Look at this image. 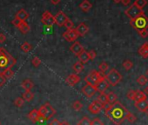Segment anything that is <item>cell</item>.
<instances>
[{"instance_id": "cell-2", "label": "cell", "mask_w": 148, "mask_h": 125, "mask_svg": "<svg viewBox=\"0 0 148 125\" xmlns=\"http://www.w3.org/2000/svg\"><path fill=\"white\" fill-rule=\"evenodd\" d=\"M17 62V60L3 47H0V72L12 69Z\"/></svg>"}, {"instance_id": "cell-42", "label": "cell", "mask_w": 148, "mask_h": 125, "mask_svg": "<svg viewBox=\"0 0 148 125\" xmlns=\"http://www.w3.org/2000/svg\"><path fill=\"white\" fill-rule=\"evenodd\" d=\"M135 94H136V90H129V92L127 93L128 99H130L132 101H134V99H135Z\"/></svg>"}, {"instance_id": "cell-43", "label": "cell", "mask_w": 148, "mask_h": 125, "mask_svg": "<svg viewBox=\"0 0 148 125\" xmlns=\"http://www.w3.org/2000/svg\"><path fill=\"white\" fill-rule=\"evenodd\" d=\"M6 77L4 76V74L2 72H0V87H2L6 83Z\"/></svg>"}, {"instance_id": "cell-46", "label": "cell", "mask_w": 148, "mask_h": 125, "mask_svg": "<svg viewBox=\"0 0 148 125\" xmlns=\"http://www.w3.org/2000/svg\"><path fill=\"white\" fill-rule=\"evenodd\" d=\"M92 125H104V122L99 118H94L92 121Z\"/></svg>"}, {"instance_id": "cell-29", "label": "cell", "mask_w": 148, "mask_h": 125, "mask_svg": "<svg viewBox=\"0 0 148 125\" xmlns=\"http://www.w3.org/2000/svg\"><path fill=\"white\" fill-rule=\"evenodd\" d=\"M34 97V94L30 90V91H25L24 94H23V98L25 101L26 102H31Z\"/></svg>"}, {"instance_id": "cell-15", "label": "cell", "mask_w": 148, "mask_h": 125, "mask_svg": "<svg viewBox=\"0 0 148 125\" xmlns=\"http://www.w3.org/2000/svg\"><path fill=\"white\" fill-rule=\"evenodd\" d=\"M70 50H71V51L73 54L79 56L84 50V48H83V46L81 45L80 43H79V42H74V43L70 47Z\"/></svg>"}, {"instance_id": "cell-52", "label": "cell", "mask_w": 148, "mask_h": 125, "mask_svg": "<svg viewBox=\"0 0 148 125\" xmlns=\"http://www.w3.org/2000/svg\"><path fill=\"white\" fill-rule=\"evenodd\" d=\"M144 93L146 95V96H148V86H146V87H145V89H144Z\"/></svg>"}, {"instance_id": "cell-49", "label": "cell", "mask_w": 148, "mask_h": 125, "mask_svg": "<svg viewBox=\"0 0 148 125\" xmlns=\"http://www.w3.org/2000/svg\"><path fill=\"white\" fill-rule=\"evenodd\" d=\"M61 124V122L58 121V120H57V119H53L50 123H49V125H60Z\"/></svg>"}, {"instance_id": "cell-22", "label": "cell", "mask_w": 148, "mask_h": 125, "mask_svg": "<svg viewBox=\"0 0 148 125\" xmlns=\"http://www.w3.org/2000/svg\"><path fill=\"white\" fill-rule=\"evenodd\" d=\"M92 5L88 1V0H84V1L79 5V8L85 12H89L92 9Z\"/></svg>"}, {"instance_id": "cell-8", "label": "cell", "mask_w": 148, "mask_h": 125, "mask_svg": "<svg viewBox=\"0 0 148 125\" xmlns=\"http://www.w3.org/2000/svg\"><path fill=\"white\" fill-rule=\"evenodd\" d=\"M42 23L47 26V27H52V25L55 24V18L54 17L51 15V13L48 11H45L43 15H42V18H41Z\"/></svg>"}, {"instance_id": "cell-40", "label": "cell", "mask_w": 148, "mask_h": 125, "mask_svg": "<svg viewBox=\"0 0 148 125\" xmlns=\"http://www.w3.org/2000/svg\"><path fill=\"white\" fill-rule=\"evenodd\" d=\"M64 27H65L67 30L74 29V24H73V22H72L71 19L68 18V20L66 21V23H65V24H64Z\"/></svg>"}, {"instance_id": "cell-36", "label": "cell", "mask_w": 148, "mask_h": 125, "mask_svg": "<svg viewBox=\"0 0 148 125\" xmlns=\"http://www.w3.org/2000/svg\"><path fill=\"white\" fill-rule=\"evenodd\" d=\"M24 104H25V100H24L23 97H18V98H16L15 101H14V105H15L16 107H18V108L23 107Z\"/></svg>"}, {"instance_id": "cell-54", "label": "cell", "mask_w": 148, "mask_h": 125, "mask_svg": "<svg viewBox=\"0 0 148 125\" xmlns=\"http://www.w3.org/2000/svg\"><path fill=\"white\" fill-rule=\"evenodd\" d=\"M121 1H122V0H113V2L116 3V4H119V3H120Z\"/></svg>"}, {"instance_id": "cell-41", "label": "cell", "mask_w": 148, "mask_h": 125, "mask_svg": "<svg viewBox=\"0 0 148 125\" xmlns=\"http://www.w3.org/2000/svg\"><path fill=\"white\" fill-rule=\"evenodd\" d=\"M126 119H127V120H128V122H131V123L135 122H136V120H137L136 116H135L132 113H131V112H129V114H128V115H127V118H126Z\"/></svg>"}, {"instance_id": "cell-4", "label": "cell", "mask_w": 148, "mask_h": 125, "mask_svg": "<svg viewBox=\"0 0 148 125\" xmlns=\"http://www.w3.org/2000/svg\"><path fill=\"white\" fill-rule=\"evenodd\" d=\"M106 80L108 81L109 84L111 86H116L119 84V82L122 80V75L116 70V69H112L107 75H106Z\"/></svg>"}, {"instance_id": "cell-25", "label": "cell", "mask_w": 148, "mask_h": 125, "mask_svg": "<svg viewBox=\"0 0 148 125\" xmlns=\"http://www.w3.org/2000/svg\"><path fill=\"white\" fill-rule=\"evenodd\" d=\"M97 100L100 103V104L102 105V109H103L104 106H105L106 103H108L107 94H106V93H100V95L98 96V99H97Z\"/></svg>"}, {"instance_id": "cell-26", "label": "cell", "mask_w": 148, "mask_h": 125, "mask_svg": "<svg viewBox=\"0 0 148 125\" xmlns=\"http://www.w3.org/2000/svg\"><path fill=\"white\" fill-rule=\"evenodd\" d=\"M18 29L20 30V31L23 33V34H26L30 31V25L25 22V21H23L22 24H20V26L18 27Z\"/></svg>"}, {"instance_id": "cell-3", "label": "cell", "mask_w": 148, "mask_h": 125, "mask_svg": "<svg viewBox=\"0 0 148 125\" xmlns=\"http://www.w3.org/2000/svg\"><path fill=\"white\" fill-rule=\"evenodd\" d=\"M131 25L137 31L144 30V29H147L148 28V18L145 14H143L134 19H132Z\"/></svg>"}, {"instance_id": "cell-27", "label": "cell", "mask_w": 148, "mask_h": 125, "mask_svg": "<svg viewBox=\"0 0 148 125\" xmlns=\"http://www.w3.org/2000/svg\"><path fill=\"white\" fill-rule=\"evenodd\" d=\"M145 99H146V95L144 93V91L136 90V94H135V99H134V102H138V101L145 100Z\"/></svg>"}, {"instance_id": "cell-51", "label": "cell", "mask_w": 148, "mask_h": 125, "mask_svg": "<svg viewBox=\"0 0 148 125\" xmlns=\"http://www.w3.org/2000/svg\"><path fill=\"white\" fill-rule=\"evenodd\" d=\"M60 1H61V0H51V3L52 5H58V4L60 3Z\"/></svg>"}, {"instance_id": "cell-45", "label": "cell", "mask_w": 148, "mask_h": 125, "mask_svg": "<svg viewBox=\"0 0 148 125\" xmlns=\"http://www.w3.org/2000/svg\"><path fill=\"white\" fill-rule=\"evenodd\" d=\"M22 22L23 21H21L20 19H18V18H15L13 20H12V24L14 25V26H16V27H19L20 26V24H22Z\"/></svg>"}, {"instance_id": "cell-12", "label": "cell", "mask_w": 148, "mask_h": 125, "mask_svg": "<svg viewBox=\"0 0 148 125\" xmlns=\"http://www.w3.org/2000/svg\"><path fill=\"white\" fill-rule=\"evenodd\" d=\"M102 109V105L100 104V103L98 100H95L94 102H92L89 106H88V110L91 114L96 115L99 114Z\"/></svg>"}, {"instance_id": "cell-10", "label": "cell", "mask_w": 148, "mask_h": 125, "mask_svg": "<svg viewBox=\"0 0 148 125\" xmlns=\"http://www.w3.org/2000/svg\"><path fill=\"white\" fill-rule=\"evenodd\" d=\"M79 37V34L76 31V29H71V30H67L65 32L63 33V37L68 41V42H73L75 41Z\"/></svg>"}, {"instance_id": "cell-33", "label": "cell", "mask_w": 148, "mask_h": 125, "mask_svg": "<svg viewBox=\"0 0 148 125\" xmlns=\"http://www.w3.org/2000/svg\"><path fill=\"white\" fill-rule=\"evenodd\" d=\"M32 49V45H31L28 42H25V43L21 45V50H22L25 53L30 52Z\"/></svg>"}, {"instance_id": "cell-13", "label": "cell", "mask_w": 148, "mask_h": 125, "mask_svg": "<svg viewBox=\"0 0 148 125\" xmlns=\"http://www.w3.org/2000/svg\"><path fill=\"white\" fill-rule=\"evenodd\" d=\"M109 85H110V84H109L108 81L106 80V77H104L98 83V84L96 85L97 91H99V93H105V91L108 89Z\"/></svg>"}, {"instance_id": "cell-48", "label": "cell", "mask_w": 148, "mask_h": 125, "mask_svg": "<svg viewBox=\"0 0 148 125\" xmlns=\"http://www.w3.org/2000/svg\"><path fill=\"white\" fill-rule=\"evenodd\" d=\"M6 40V37L5 36V34L3 33H0V43H5Z\"/></svg>"}, {"instance_id": "cell-47", "label": "cell", "mask_w": 148, "mask_h": 125, "mask_svg": "<svg viewBox=\"0 0 148 125\" xmlns=\"http://www.w3.org/2000/svg\"><path fill=\"white\" fill-rule=\"evenodd\" d=\"M88 53H89L90 60H94V59L96 58V56H97V54H96L95 50H89V51H88Z\"/></svg>"}, {"instance_id": "cell-21", "label": "cell", "mask_w": 148, "mask_h": 125, "mask_svg": "<svg viewBox=\"0 0 148 125\" xmlns=\"http://www.w3.org/2000/svg\"><path fill=\"white\" fill-rule=\"evenodd\" d=\"M15 18H18V19H20L21 21H25V20L29 18V14H28V12H27L25 10L21 9L20 11H18V12H17V14H16V17H15Z\"/></svg>"}, {"instance_id": "cell-30", "label": "cell", "mask_w": 148, "mask_h": 125, "mask_svg": "<svg viewBox=\"0 0 148 125\" xmlns=\"http://www.w3.org/2000/svg\"><path fill=\"white\" fill-rule=\"evenodd\" d=\"M117 95L113 92H109L107 94V100H108V103L112 104L114 103L115 102H117Z\"/></svg>"}, {"instance_id": "cell-6", "label": "cell", "mask_w": 148, "mask_h": 125, "mask_svg": "<svg viewBox=\"0 0 148 125\" xmlns=\"http://www.w3.org/2000/svg\"><path fill=\"white\" fill-rule=\"evenodd\" d=\"M106 77L104 74H102L101 72H99L97 71H92L89 72V74L86 77L85 80L87 84H92L96 86L98 84V83L104 77Z\"/></svg>"}, {"instance_id": "cell-20", "label": "cell", "mask_w": 148, "mask_h": 125, "mask_svg": "<svg viewBox=\"0 0 148 125\" xmlns=\"http://www.w3.org/2000/svg\"><path fill=\"white\" fill-rule=\"evenodd\" d=\"M72 69H73L74 71H75L76 74H79L84 70V64H83L82 62H80V61H77L75 64L73 65Z\"/></svg>"}, {"instance_id": "cell-35", "label": "cell", "mask_w": 148, "mask_h": 125, "mask_svg": "<svg viewBox=\"0 0 148 125\" xmlns=\"http://www.w3.org/2000/svg\"><path fill=\"white\" fill-rule=\"evenodd\" d=\"M4 74V76L6 77V79H11L12 78V77L14 76V71L12 70V69H8V70H5V71L2 72Z\"/></svg>"}, {"instance_id": "cell-34", "label": "cell", "mask_w": 148, "mask_h": 125, "mask_svg": "<svg viewBox=\"0 0 148 125\" xmlns=\"http://www.w3.org/2000/svg\"><path fill=\"white\" fill-rule=\"evenodd\" d=\"M133 66V64L131 60H125L123 62V68L126 71H130Z\"/></svg>"}, {"instance_id": "cell-55", "label": "cell", "mask_w": 148, "mask_h": 125, "mask_svg": "<svg viewBox=\"0 0 148 125\" xmlns=\"http://www.w3.org/2000/svg\"><path fill=\"white\" fill-rule=\"evenodd\" d=\"M145 114H146V115H148V107H147V109H146L145 110Z\"/></svg>"}, {"instance_id": "cell-11", "label": "cell", "mask_w": 148, "mask_h": 125, "mask_svg": "<svg viewBox=\"0 0 148 125\" xmlns=\"http://www.w3.org/2000/svg\"><path fill=\"white\" fill-rule=\"evenodd\" d=\"M82 92H83V94H84L86 97L91 98V97L95 95V93L97 92V88H96V86H94V85L87 84H86L83 87Z\"/></svg>"}, {"instance_id": "cell-19", "label": "cell", "mask_w": 148, "mask_h": 125, "mask_svg": "<svg viewBox=\"0 0 148 125\" xmlns=\"http://www.w3.org/2000/svg\"><path fill=\"white\" fill-rule=\"evenodd\" d=\"M135 107L141 112H145V110L148 107V101L146 99L141 100L138 102H135Z\"/></svg>"}, {"instance_id": "cell-24", "label": "cell", "mask_w": 148, "mask_h": 125, "mask_svg": "<svg viewBox=\"0 0 148 125\" xmlns=\"http://www.w3.org/2000/svg\"><path fill=\"white\" fill-rule=\"evenodd\" d=\"M33 83L30 80V79H25L22 82L21 86L24 90H25V91H30L32 88H33Z\"/></svg>"}, {"instance_id": "cell-7", "label": "cell", "mask_w": 148, "mask_h": 125, "mask_svg": "<svg viewBox=\"0 0 148 125\" xmlns=\"http://www.w3.org/2000/svg\"><path fill=\"white\" fill-rule=\"evenodd\" d=\"M125 13L126 14V16H127L128 18H131V20H132V19H134V18H138V17H139V16H141V15H143V14H145L144 11L141 10V9H139V8H138V6H136L134 4L132 5L125 12Z\"/></svg>"}, {"instance_id": "cell-17", "label": "cell", "mask_w": 148, "mask_h": 125, "mask_svg": "<svg viewBox=\"0 0 148 125\" xmlns=\"http://www.w3.org/2000/svg\"><path fill=\"white\" fill-rule=\"evenodd\" d=\"M28 118L32 122H38V121L40 118V114L38 109H33L32 110L30 111V113L28 114Z\"/></svg>"}, {"instance_id": "cell-56", "label": "cell", "mask_w": 148, "mask_h": 125, "mask_svg": "<svg viewBox=\"0 0 148 125\" xmlns=\"http://www.w3.org/2000/svg\"><path fill=\"white\" fill-rule=\"evenodd\" d=\"M145 74H146V76H147V77H148V70H147V71H146V72H145Z\"/></svg>"}, {"instance_id": "cell-37", "label": "cell", "mask_w": 148, "mask_h": 125, "mask_svg": "<svg viewBox=\"0 0 148 125\" xmlns=\"http://www.w3.org/2000/svg\"><path fill=\"white\" fill-rule=\"evenodd\" d=\"M78 125H92V121L87 117L84 116L78 123Z\"/></svg>"}, {"instance_id": "cell-9", "label": "cell", "mask_w": 148, "mask_h": 125, "mask_svg": "<svg viewBox=\"0 0 148 125\" xmlns=\"http://www.w3.org/2000/svg\"><path fill=\"white\" fill-rule=\"evenodd\" d=\"M54 18H55V24L57 25H58L59 27L61 26H64L66 21L68 20V17L64 13V12L62 11H59L55 16H54Z\"/></svg>"}, {"instance_id": "cell-23", "label": "cell", "mask_w": 148, "mask_h": 125, "mask_svg": "<svg viewBox=\"0 0 148 125\" xmlns=\"http://www.w3.org/2000/svg\"><path fill=\"white\" fill-rule=\"evenodd\" d=\"M78 56H79V61L82 62L83 64H86V62L90 60L89 53H88V51H86V50H84Z\"/></svg>"}, {"instance_id": "cell-28", "label": "cell", "mask_w": 148, "mask_h": 125, "mask_svg": "<svg viewBox=\"0 0 148 125\" xmlns=\"http://www.w3.org/2000/svg\"><path fill=\"white\" fill-rule=\"evenodd\" d=\"M147 82H148V79L145 75H141L137 78V83L140 86H145L147 84Z\"/></svg>"}, {"instance_id": "cell-5", "label": "cell", "mask_w": 148, "mask_h": 125, "mask_svg": "<svg viewBox=\"0 0 148 125\" xmlns=\"http://www.w3.org/2000/svg\"><path fill=\"white\" fill-rule=\"evenodd\" d=\"M39 114H40V116L44 117L46 121L49 120L50 118H51L55 114H56V110L49 103H45L44 105H42L39 109Z\"/></svg>"}, {"instance_id": "cell-38", "label": "cell", "mask_w": 148, "mask_h": 125, "mask_svg": "<svg viewBox=\"0 0 148 125\" xmlns=\"http://www.w3.org/2000/svg\"><path fill=\"white\" fill-rule=\"evenodd\" d=\"M82 107H83V104L80 101H75L72 103V108L76 111H79L82 109Z\"/></svg>"}, {"instance_id": "cell-1", "label": "cell", "mask_w": 148, "mask_h": 125, "mask_svg": "<svg viewBox=\"0 0 148 125\" xmlns=\"http://www.w3.org/2000/svg\"><path fill=\"white\" fill-rule=\"evenodd\" d=\"M129 112L130 111L125 109L120 102L117 101L112 103L107 110L105 111V115L115 125H121L127 118Z\"/></svg>"}, {"instance_id": "cell-50", "label": "cell", "mask_w": 148, "mask_h": 125, "mask_svg": "<svg viewBox=\"0 0 148 125\" xmlns=\"http://www.w3.org/2000/svg\"><path fill=\"white\" fill-rule=\"evenodd\" d=\"M121 3L124 5H130V3H131V0H122L121 1Z\"/></svg>"}, {"instance_id": "cell-53", "label": "cell", "mask_w": 148, "mask_h": 125, "mask_svg": "<svg viewBox=\"0 0 148 125\" xmlns=\"http://www.w3.org/2000/svg\"><path fill=\"white\" fill-rule=\"evenodd\" d=\"M60 125H70V124H69V123H68L67 122H62Z\"/></svg>"}, {"instance_id": "cell-44", "label": "cell", "mask_w": 148, "mask_h": 125, "mask_svg": "<svg viewBox=\"0 0 148 125\" xmlns=\"http://www.w3.org/2000/svg\"><path fill=\"white\" fill-rule=\"evenodd\" d=\"M138 34L140 35V37H143V38H145V37H148V31H147V29H144V30L138 31Z\"/></svg>"}, {"instance_id": "cell-14", "label": "cell", "mask_w": 148, "mask_h": 125, "mask_svg": "<svg viewBox=\"0 0 148 125\" xmlns=\"http://www.w3.org/2000/svg\"><path fill=\"white\" fill-rule=\"evenodd\" d=\"M65 82L70 86H75L78 83L80 82V77L78 74H71L66 77Z\"/></svg>"}, {"instance_id": "cell-32", "label": "cell", "mask_w": 148, "mask_h": 125, "mask_svg": "<svg viewBox=\"0 0 148 125\" xmlns=\"http://www.w3.org/2000/svg\"><path fill=\"white\" fill-rule=\"evenodd\" d=\"M134 5L136 6H138L139 9L143 10L144 7L147 5V1H146V0H135Z\"/></svg>"}, {"instance_id": "cell-18", "label": "cell", "mask_w": 148, "mask_h": 125, "mask_svg": "<svg viewBox=\"0 0 148 125\" xmlns=\"http://www.w3.org/2000/svg\"><path fill=\"white\" fill-rule=\"evenodd\" d=\"M138 54L143 57V58H147L148 57V43L145 42L138 49Z\"/></svg>"}, {"instance_id": "cell-39", "label": "cell", "mask_w": 148, "mask_h": 125, "mask_svg": "<svg viewBox=\"0 0 148 125\" xmlns=\"http://www.w3.org/2000/svg\"><path fill=\"white\" fill-rule=\"evenodd\" d=\"M32 64L34 67H38L41 65V60L38 56H34L33 59L32 60Z\"/></svg>"}, {"instance_id": "cell-31", "label": "cell", "mask_w": 148, "mask_h": 125, "mask_svg": "<svg viewBox=\"0 0 148 125\" xmlns=\"http://www.w3.org/2000/svg\"><path fill=\"white\" fill-rule=\"evenodd\" d=\"M109 70V65L106 64V62H102L101 64L99 65V71L102 74H106L107 72V71Z\"/></svg>"}, {"instance_id": "cell-16", "label": "cell", "mask_w": 148, "mask_h": 125, "mask_svg": "<svg viewBox=\"0 0 148 125\" xmlns=\"http://www.w3.org/2000/svg\"><path fill=\"white\" fill-rule=\"evenodd\" d=\"M76 31L80 37H84L88 31H89V27L85 24V23H80L78 27L76 28Z\"/></svg>"}]
</instances>
